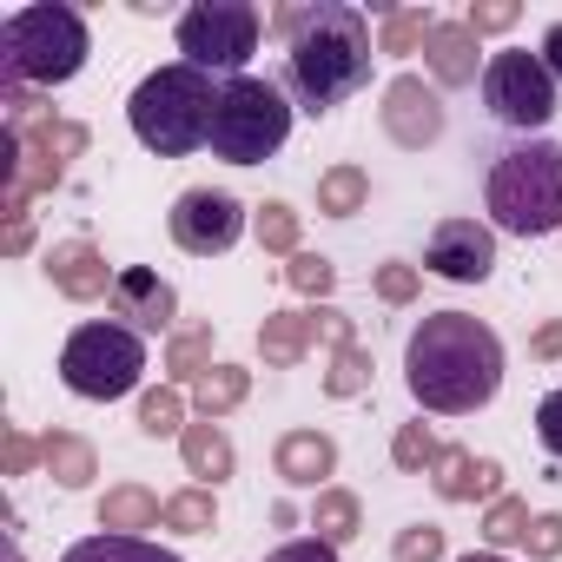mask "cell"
Here are the masks:
<instances>
[{
	"mask_svg": "<svg viewBox=\"0 0 562 562\" xmlns=\"http://www.w3.org/2000/svg\"><path fill=\"white\" fill-rule=\"evenodd\" d=\"M404 384L437 417H470L503 391V338L470 312H430L404 345Z\"/></svg>",
	"mask_w": 562,
	"mask_h": 562,
	"instance_id": "obj_1",
	"label": "cell"
},
{
	"mask_svg": "<svg viewBox=\"0 0 562 562\" xmlns=\"http://www.w3.org/2000/svg\"><path fill=\"white\" fill-rule=\"evenodd\" d=\"M278 34H285V87L305 113H331L371 80V14L364 8H345V0L285 8Z\"/></svg>",
	"mask_w": 562,
	"mask_h": 562,
	"instance_id": "obj_2",
	"label": "cell"
},
{
	"mask_svg": "<svg viewBox=\"0 0 562 562\" xmlns=\"http://www.w3.org/2000/svg\"><path fill=\"white\" fill-rule=\"evenodd\" d=\"M218 80L172 60L159 74H146L126 100V120H133V139L159 159H186L199 146H212V120H218Z\"/></svg>",
	"mask_w": 562,
	"mask_h": 562,
	"instance_id": "obj_3",
	"label": "cell"
},
{
	"mask_svg": "<svg viewBox=\"0 0 562 562\" xmlns=\"http://www.w3.org/2000/svg\"><path fill=\"white\" fill-rule=\"evenodd\" d=\"M93 41L67 0H41L0 21V87H60L87 67Z\"/></svg>",
	"mask_w": 562,
	"mask_h": 562,
	"instance_id": "obj_4",
	"label": "cell"
},
{
	"mask_svg": "<svg viewBox=\"0 0 562 562\" xmlns=\"http://www.w3.org/2000/svg\"><path fill=\"white\" fill-rule=\"evenodd\" d=\"M483 199H490V218L516 238L562 232V146L555 139H522V146L496 153Z\"/></svg>",
	"mask_w": 562,
	"mask_h": 562,
	"instance_id": "obj_5",
	"label": "cell"
},
{
	"mask_svg": "<svg viewBox=\"0 0 562 562\" xmlns=\"http://www.w3.org/2000/svg\"><path fill=\"white\" fill-rule=\"evenodd\" d=\"M285 139H292V100H285V87H271L258 74L225 80L218 120H212V153L225 166H265Z\"/></svg>",
	"mask_w": 562,
	"mask_h": 562,
	"instance_id": "obj_6",
	"label": "cell"
},
{
	"mask_svg": "<svg viewBox=\"0 0 562 562\" xmlns=\"http://www.w3.org/2000/svg\"><path fill=\"white\" fill-rule=\"evenodd\" d=\"M139 371H146V345H139V331H126V325H80V331L67 338V351H60L67 391H74V397H93V404L126 397V391L139 384Z\"/></svg>",
	"mask_w": 562,
	"mask_h": 562,
	"instance_id": "obj_7",
	"label": "cell"
},
{
	"mask_svg": "<svg viewBox=\"0 0 562 562\" xmlns=\"http://www.w3.org/2000/svg\"><path fill=\"white\" fill-rule=\"evenodd\" d=\"M179 54L212 80H238V67L258 54V8L251 0H199L179 14Z\"/></svg>",
	"mask_w": 562,
	"mask_h": 562,
	"instance_id": "obj_8",
	"label": "cell"
},
{
	"mask_svg": "<svg viewBox=\"0 0 562 562\" xmlns=\"http://www.w3.org/2000/svg\"><path fill=\"white\" fill-rule=\"evenodd\" d=\"M483 106L496 126H516V133H536L555 120V80L542 67V54H490L483 67Z\"/></svg>",
	"mask_w": 562,
	"mask_h": 562,
	"instance_id": "obj_9",
	"label": "cell"
},
{
	"mask_svg": "<svg viewBox=\"0 0 562 562\" xmlns=\"http://www.w3.org/2000/svg\"><path fill=\"white\" fill-rule=\"evenodd\" d=\"M166 225H172V245H179V251H192V258H218V251L238 245V232H245V205H238L232 192L192 186V192H179V205H172Z\"/></svg>",
	"mask_w": 562,
	"mask_h": 562,
	"instance_id": "obj_10",
	"label": "cell"
},
{
	"mask_svg": "<svg viewBox=\"0 0 562 562\" xmlns=\"http://www.w3.org/2000/svg\"><path fill=\"white\" fill-rule=\"evenodd\" d=\"M424 265L437 278H450V285H483V278L496 271V232L476 225V218H437Z\"/></svg>",
	"mask_w": 562,
	"mask_h": 562,
	"instance_id": "obj_11",
	"label": "cell"
},
{
	"mask_svg": "<svg viewBox=\"0 0 562 562\" xmlns=\"http://www.w3.org/2000/svg\"><path fill=\"white\" fill-rule=\"evenodd\" d=\"M384 133H391L404 153L437 146V139H443V100H437V87H424L417 74H397V80L384 87Z\"/></svg>",
	"mask_w": 562,
	"mask_h": 562,
	"instance_id": "obj_12",
	"label": "cell"
},
{
	"mask_svg": "<svg viewBox=\"0 0 562 562\" xmlns=\"http://www.w3.org/2000/svg\"><path fill=\"white\" fill-rule=\"evenodd\" d=\"M172 312H179V292L166 285L159 271H146V265H126V271H120V285H113V318H120L126 331H166Z\"/></svg>",
	"mask_w": 562,
	"mask_h": 562,
	"instance_id": "obj_13",
	"label": "cell"
},
{
	"mask_svg": "<svg viewBox=\"0 0 562 562\" xmlns=\"http://www.w3.org/2000/svg\"><path fill=\"white\" fill-rule=\"evenodd\" d=\"M47 278H54V292H60V299H74V305L113 299V285H120V271H106L100 245H87V238L54 245V251H47Z\"/></svg>",
	"mask_w": 562,
	"mask_h": 562,
	"instance_id": "obj_14",
	"label": "cell"
},
{
	"mask_svg": "<svg viewBox=\"0 0 562 562\" xmlns=\"http://www.w3.org/2000/svg\"><path fill=\"white\" fill-rule=\"evenodd\" d=\"M430 483H437L443 503H496V490H503V463H490V457H476V450H463V443H443Z\"/></svg>",
	"mask_w": 562,
	"mask_h": 562,
	"instance_id": "obj_15",
	"label": "cell"
},
{
	"mask_svg": "<svg viewBox=\"0 0 562 562\" xmlns=\"http://www.w3.org/2000/svg\"><path fill=\"white\" fill-rule=\"evenodd\" d=\"M271 463H278V476H285V483H299V490H318V483L338 470V443H331L325 430H292V437H278Z\"/></svg>",
	"mask_w": 562,
	"mask_h": 562,
	"instance_id": "obj_16",
	"label": "cell"
},
{
	"mask_svg": "<svg viewBox=\"0 0 562 562\" xmlns=\"http://www.w3.org/2000/svg\"><path fill=\"white\" fill-rule=\"evenodd\" d=\"M424 60H430V74H437V87H470V80H476L483 47H476V34H470L463 21H437V34H430Z\"/></svg>",
	"mask_w": 562,
	"mask_h": 562,
	"instance_id": "obj_17",
	"label": "cell"
},
{
	"mask_svg": "<svg viewBox=\"0 0 562 562\" xmlns=\"http://www.w3.org/2000/svg\"><path fill=\"white\" fill-rule=\"evenodd\" d=\"M312 338H318V312H271V318L258 325V351H265V364H278V371H292V364L312 351Z\"/></svg>",
	"mask_w": 562,
	"mask_h": 562,
	"instance_id": "obj_18",
	"label": "cell"
},
{
	"mask_svg": "<svg viewBox=\"0 0 562 562\" xmlns=\"http://www.w3.org/2000/svg\"><path fill=\"white\" fill-rule=\"evenodd\" d=\"M179 457H186V470L205 476V483H225V476H232V437H225L212 417L179 430Z\"/></svg>",
	"mask_w": 562,
	"mask_h": 562,
	"instance_id": "obj_19",
	"label": "cell"
},
{
	"mask_svg": "<svg viewBox=\"0 0 562 562\" xmlns=\"http://www.w3.org/2000/svg\"><path fill=\"white\" fill-rule=\"evenodd\" d=\"M166 516V503L153 496V490H139V483H120V490H106V503H100V529L106 536H139V529H153Z\"/></svg>",
	"mask_w": 562,
	"mask_h": 562,
	"instance_id": "obj_20",
	"label": "cell"
},
{
	"mask_svg": "<svg viewBox=\"0 0 562 562\" xmlns=\"http://www.w3.org/2000/svg\"><path fill=\"white\" fill-rule=\"evenodd\" d=\"M41 463L54 470V483H60V490H87V483L100 476L93 443H87V437H74V430H54V437L41 443Z\"/></svg>",
	"mask_w": 562,
	"mask_h": 562,
	"instance_id": "obj_21",
	"label": "cell"
},
{
	"mask_svg": "<svg viewBox=\"0 0 562 562\" xmlns=\"http://www.w3.org/2000/svg\"><path fill=\"white\" fill-rule=\"evenodd\" d=\"M60 562H179L172 549H159V542H146V536H87V542H74Z\"/></svg>",
	"mask_w": 562,
	"mask_h": 562,
	"instance_id": "obj_22",
	"label": "cell"
},
{
	"mask_svg": "<svg viewBox=\"0 0 562 562\" xmlns=\"http://www.w3.org/2000/svg\"><path fill=\"white\" fill-rule=\"evenodd\" d=\"M245 391H251V371H238V364H212L199 384H192V404H199V417H225V411H238L245 404Z\"/></svg>",
	"mask_w": 562,
	"mask_h": 562,
	"instance_id": "obj_23",
	"label": "cell"
},
{
	"mask_svg": "<svg viewBox=\"0 0 562 562\" xmlns=\"http://www.w3.org/2000/svg\"><path fill=\"white\" fill-rule=\"evenodd\" d=\"M364 199H371L364 166H331V172H318V212L351 218V212H364Z\"/></svg>",
	"mask_w": 562,
	"mask_h": 562,
	"instance_id": "obj_24",
	"label": "cell"
},
{
	"mask_svg": "<svg viewBox=\"0 0 562 562\" xmlns=\"http://www.w3.org/2000/svg\"><path fill=\"white\" fill-rule=\"evenodd\" d=\"M312 529H318V542H351L358 536V496L351 490H318V503H312Z\"/></svg>",
	"mask_w": 562,
	"mask_h": 562,
	"instance_id": "obj_25",
	"label": "cell"
},
{
	"mask_svg": "<svg viewBox=\"0 0 562 562\" xmlns=\"http://www.w3.org/2000/svg\"><path fill=\"white\" fill-rule=\"evenodd\" d=\"M166 371H172L179 384H199V378L212 371V325H192V331H179V338L166 345Z\"/></svg>",
	"mask_w": 562,
	"mask_h": 562,
	"instance_id": "obj_26",
	"label": "cell"
},
{
	"mask_svg": "<svg viewBox=\"0 0 562 562\" xmlns=\"http://www.w3.org/2000/svg\"><path fill=\"white\" fill-rule=\"evenodd\" d=\"M430 34H437L430 8H391L384 14V54H417V47H430Z\"/></svg>",
	"mask_w": 562,
	"mask_h": 562,
	"instance_id": "obj_27",
	"label": "cell"
},
{
	"mask_svg": "<svg viewBox=\"0 0 562 562\" xmlns=\"http://www.w3.org/2000/svg\"><path fill=\"white\" fill-rule=\"evenodd\" d=\"M437 457H443V443L430 437V424H397V437H391V463H397L404 476L437 470Z\"/></svg>",
	"mask_w": 562,
	"mask_h": 562,
	"instance_id": "obj_28",
	"label": "cell"
},
{
	"mask_svg": "<svg viewBox=\"0 0 562 562\" xmlns=\"http://www.w3.org/2000/svg\"><path fill=\"white\" fill-rule=\"evenodd\" d=\"M159 522L179 529V536H205L218 522V503H212V490H179V496H166V516Z\"/></svg>",
	"mask_w": 562,
	"mask_h": 562,
	"instance_id": "obj_29",
	"label": "cell"
},
{
	"mask_svg": "<svg viewBox=\"0 0 562 562\" xmlns=\"http://www.w3.org/2000/svg\"><path fill=\"white\" fill-rule=\"evenodd\" d=\"M251 232H258V245L265 251H285V258H299V212L292 205H258V218H251Z\"/></svg>",
	"mask_w": 562,
	"mask_h": 562,
	"instance_id": "obj_30",
	"label": "cell"
},
{
	"mask_svg": "<svg viewBox=\"0 0 562 562\" xmlns=\"http://www.w3.org/2000/svg\"><path fill=\"white\" fill-rule=\"evenodd\" d=\"M285 285H292V292H305V299H331L338 265H331L325 251H299V258L285 265Z\"/></svg>",
	"mask_w": 562,
	"mask_h": 562,
	"instance_id": "obj_31",
	"label": "cell"
},
{
	"mask_svg": "<svg viewBox=\"0 0 562 562\" xmlns=\"http://www.w3.org/2000/svg\"><path fill=\"white\" fill-rule=\"evenodd\" d=\"M529 522H536V516H529V503H522V496H496V503H490V516H483V536H490L496 549H509V542H522V536H529Z\"/></svg>",
	"mask_w": 562,
	"mask_h": 562,
	"instance_id": "obj_32",
	"label": "cell"
},
{
	"mask_svg": "<svg viewBox=\"0 0 562 562\" xmlns=\"http://www.w3.org/2000/svg\"><path fill=\"white\" fill-rule=\"evenodd\" d=\"M364 384H371V351H364V345H345V351L331 358V371H325V391H331V397H358Z\"/></svg>",
	"mask_w": 562,
	"mask_h": 562,
	"instance_id": "obj_33",
	"label": "cell"
},
{
	"mask_svg": "<svg viewBox=\"0 0 562 562\" xmlns=\"http://www.w3.org/2000/svg\"><path fill=\"white\" fill-rule=\"evenodd\" d=\"M179 417H186V397H179L172 384H166V391H146V397H139V430H146V437H172V430H186Z\"/></svg>",
	"mask_w": 562,
	"mask_h": 562,
	"instance_id": "obj_34",
	"label": "cell"
},
{
	"mask_svg": "<svg viewBox=\"0 0 562 562\" xmlns=\"http://www.w3.org/2000/svg\"><path fill=\"white\" fill-rule=\"evenodd\" d=\"M34 146L67 172V159H80V153H87V126H80V120H47V126L34 133Z\"/></svg>",
	"mask_w": 562,
	"mask_h": 562,
	"instance_id": "obj_35",
	"label": "cell"
},
{
	"mask_svg": "<svg viewBox=\"0 0 562 562\" xmlns=\"http://www.w3.org/2000/svg\"><path fill=\"white\" fill-rule=\"evenodd\" d=\"M391 562H443V529H430V522H411V529L391 542Z\"/></svg>",
	"mask_w": 562,
	"mask_h": 562,
	"instance_id": "obj_36",
	"label": "cell"
},
{
	"mask_svg": "<svg viewBox=\"0 0 562 562\" xmlns=\"http://www.w3.org/2000/svg\"><path fill=\"white\" fill-rule=\"evenodd\" d=\"M516 21H522V8H516V0H476V8H470V21H463V27H470V34L483 41V34H509Z\"/></svg>",
	"mask_w": 562,
	"mask_h": 562,
	"instance_id": "obj_37",
	"label": "cell"
},
{
	"mask_svg": "<svg viewBox=\"0 0 562 562\" xmlns=\"http://www.w3.org/2000/svg\"><path fill=\"white\" fill-rule=\"evenodd\" d=\"M378 299L384 305H411L417 299V265H378Z\"/></svg>",
	"mask_w": 562,
	"mask_h": 562,
	"instance_id": "obj_38",
	"label": "cell"
},
{
	"mask_svg": "<svg viewBox=\"0 0 562 562\" xmlns=\"http://www.w3.org/2000/svg\"><path fill=\"white\" fill-rule=\"evenodd\" d=\"M522 542H529V555H536V562H555V555H562V516H536Z\"/></svg>",
	"mask_w": 562,
	"mask_h": 562,
	"instance_id": "obj_39",
	"label": "cell"
},
{
	"mask_svg": "<svg viewBox=\"0 0 562 562\" xmlns=\"http://www.w3.org/2000/svg\"><path fill=\"white\" fill-rule=\"evenodd\" d=\"M536 437H542L549 457H562V391H549V397L536 404Z\"/></svg>",
	"mask_w": 562,
	"mask_h": 562,
	"instance_id": "obj_40",
	"label": "cell"
},
{
	"mask_svg": "<svg viewBox=\"0 0 562 562\" xmlns=\"http://www.w3.org/2000/svg\"><path fill=\"white\" fill-rule=\"evenodd\" d=\"M265 562H338V549H331V542H318V536H305V542H285V549H271Z\"/></svg>",
	"mask_w": 562,
	"mask_h": 562,
	"instance_id": "obj_41",
	"label": "cell"
},
{
	"mask_svg": "<svg viewBox=\"0 0 562 562\" xmlns=\"http://www.w3.org/2000/svg\"><path fill=\"white\" fill-rule=\"evenodd\" d=\"M318 338H325V345H338V351H345V345H358V338H351V318H345L338 305H318Z\"/></svg>",
	"mask_w": 562,
	"mask_h": 562,
	"instance_id": "obj_42",
	"label": "cell"
},
{
	"mask_svg": "<svg viewBox=\"0 0 562 562\" xmlns=\"http://www.w3.org/2000/svg\"><path fill=\"white\" fill-rule=\"evenodd\" d=\"M41 463V443H27L21 430H8V476H27Z\"/></svg>",
	"mask_w": 562,
	"mask_h": 562,
	"instance_id": "obj_43",
	"label": "cell"
},
{
	"mask_svg": "<svg viewBox=\"0 0 562 562\" xmlns=\"http://www.w3.org/2000/svg\"><path fill=\"white\" fill-rule=\"evenodd\" d=\"M529 358H542V364H555V358H562V318L536 325V338H529Z\"/></svg>",
	"mask_w": 562,
	"mask_h": 562,
	"instance_id": "obj_44",
	"label": "cell"
},
{
	"mask_svg": "<svg viewBox=\"0 0 562 562\" xmlns=\"http://www.w3.org/2000/svg\"><path fill=\"white\" fill-rule=\"evenodd\" d=\"M27 245H34V218H27V212H14V218H8V258H21Z\"/></svg>",
	"mask_w": 562,
	"mask_h": 562,
	"instance_id": "obj_45",
	"label": "cell"
},
{
	"mask_svg": "<svg viewBox=\"0 0 562 562\" xmlns=\"http://www.w3.org/2000/svg\"><path fill=\"white\" fill-rule=\"evenodd\" d=\"M542 67H549V80H562V21L542 34Z\"/></svg>",
	"mask_w": 562,
	"mask_h": 562,
	"instance_id": "obj_46",
	"label": "cell"
},
{
	"mask_svg": "<svg viewBox=\"0 0 562 562\" xmlns=\"http://www.w3.org/2000/svg\"><path fill=\"white\" fill-rule=\"evenodd\" d=\"M457 562H503V555H496V549H483V555L470 549V555H457Z\"/></svg>",
	"mask_w": 562,
	"mask_h": 562,
	"instance_id": "obj_47",
	"label": "cell"
}]
</instances>
